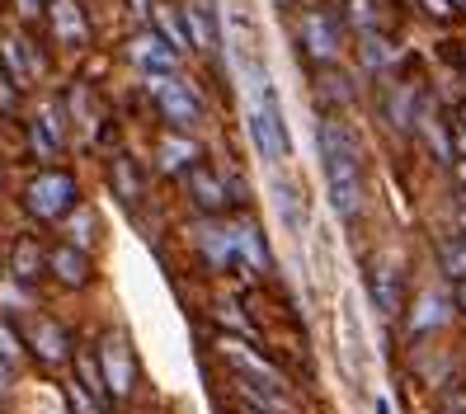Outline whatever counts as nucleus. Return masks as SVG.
I'll use <instances>...</instances> for the list:
<instances>
[{
  "label": "nucleus",
  "instance_id": "17",
  "mask_svg": "<svg viewBox=\"0 0 466 414\" xmlns=\"http://www.w3.org/2000/svg\"><path fill=\"white\" fill-rule=\"evenodd\" d=\"M236 255L240 264L250 268V273H268L273 268V255H268V245H264V231L255 222H240L236 227Z\"/></svg>",
  "mask_w": 466,
  "mask_h": 414
},
{
  "label": "nucleus",
  "instance_id": "29",
  "mask_svg": "<svg viewBox=\"0 0 466 414\" xmlns=\"http://www.w3.org/2000/svg\"><path fill=\"white\" fill-rule=\"evenodd\" d=\"M0 358H5V363H19V358H24V348H19V339H15L10 325H0Z\"/></svg>",
  "mask_w": 466,
  "mask_h": 414
},
{
  "label": "nucleus",
  "instance_id": "19",
  "mask_svg": "<svg viewBox=\"0 0 466 414\" xmlns=\"http://www.w3.org/2000/svg\"><path fill=\"white\" fill-rule=\"evenodd\" d=\"M339 344H344V358H349V372H359L368 368V348H363V325L359 316H353V307L344 301V311H339Z\"/></svg>",
  "mask_w": 466,
  "mask_h": 414
},
{
  "label": "nucleus",
  "instance_id": "36",
  "mask_svg": "<svg viewBox=\"0 0 466 414\" xmlns=\"http://www.w3.org/2000/svg\"><path fill=\"white\" fill-rule=\"evenodd\" d=\"M19 10H24V15H34V10H38V0H19Z\"/></svg>",
  "mask_w": 466,
  "mask_h": 414
},
{
  "label": "nucleus",
  "instance_id": "27",
  "mask_svg": "<svg viewBox=\"0 0 466 414\" xmlns=\"http://www.w3.org/2000/svg\"><path fill=\"white\" fill-rule=\"evenodd\" d=\"M387 57H391L387 38H381V34H363V62L368 66H387Z\"/></svg>",
  "mask_w": 466,
  "mask_h": 414
},
{
  "label": "nucleus",
  "instance_id": "34",
  "mask_svg": "<svg viewBox=\"0 0 466 414\" xmlns=\"http://www.w3.org/2000/svg\"><path fill=\"white\" fill-rule=\"evenodd\" d=\"M132 10L137 15H151V0H132Z\"/></svg>",
  "mask_w": 466,
  "mask_h": 414
},
{
  "label": "nucleus",
  "instance_id": "1",
  "mask_svg": "<svg viewBox=\"0 0 466 414\" xmlns=\"http://www.w3.org/2000/svg\"><path fill=\"white\" fill-rule=\"evenodd\" d=\"M320 165H325V184H330V203L339 217H359L363 212V156H359V136H353L339 118H320Z\"/></svg>",
  "mask_w": 466,
  "mask_h": 414
},
{
  "label": "nucleus",
  "instance_id": "7",
  "mask_svg": "<svg viewBox=\"0 0 466 414\" xmlns=\"http://www.w3.org/2000/svg\"><path fill=\"white\" fill-rule=\"evenodd\" d=\"M127 57L142 66L147 76H175V66H179V52L160 38L156 29H142V34H132L127 38Z\"/></svg>",
  "mask_w": 466,
  "mask_h": 414
},
{
  "label": "nucleus",
  "instance_id": "12",
  "mask_svg": "<svg viewBox=\"0 0 466 414\" xmlns=\"http://www.w3.org/2000/svg\"><path fill=\"white\" fill-rule=\"evenodd\" d=\"M47 268H52V278H57L62 288H86L95 278L90 255L80 250V245H62V250H52L47 255Z\"/></svg>",
  "mask_w": 466,
  "mask_h": 414
},
{
  "label": "nucleus",
  "instance_id": "8",
  "mask_svg": "<svg viewBox=\"0 0 466 414\" xmlns=\"http://www.w3.org/2000/svg\"><path fill=\"white\" fill-rule=\"evenodd\" d=\"M368 292H372V307L381 316H396L400 311V301H405V283H400V268L396 264H372L368 268Z\"/></svg>",
  "mask_w": 466,
  "mask_h": 414
},
{
  "label": "nucleus",
  "instance_id": "14",
  "mask_svg": "<svg viewBox=\"0 0 466 414\" xmlns=\"http://www.w3.org/2000/svg\"><path fill=\"white\" fill-rule=\"evenodd\" d=\"M156 151H160L156 156L160 170H170V175H188L198 165V146H194V136H188V132H166Z\"/></svg>",
  "mask_w": 466,
  "mask_h": 414
},
{
  "label": "nucleus",
  "instance_id": "40",
  "mask_svg": "<svg viewBox=\"0 0 466 414\" xmlns=\"http://www.w3.org/2000/svg\"><path fill=\"white\" fill-rule=\"evenodd\" d=\"M457 123H461V127H466V104H461V118H457Z\"/></svg>",
  "mask_w": 466,
  "mask_h": 414
},
{
  "label": "nucleus",
  "instance_id": "10",
  "mask_svg": "<svg viewBox=\"0 0 466 414\" xmlns=\"http://www.w3.org/2000/svg\"><path fill=\"white\" fill-rule=\"evenodd\" d=\"M198 250H203L208 268L231 273L240 264V255H236V227H203L198 231Z\"/></svg>",
  "mask_w": 466,
  "mask_h": 414
},
{
  "label": "nucleus",
  "instance_id": "2",
  "mask_svg": "<svg viewBox=\"0 0 466 414\" xmlns=\"http://www.w3.org/2000/svg\"><path fill=\"white\" fill-rule=\"evenodd\" d=\"M250 142L264 160H288L292 156V142H288V118H283V104H279V90H273L268 71H259L250 80Z\"/></svg>",
  "mask_w": 466,
  "mask_h": 414
},
{
  "label": "nucleus",
  "instance_id": "13",
  "mask_svg": "<svg viewBox=\"0 0 466 414\" xmlns=\"http://www.w3.org/2000/svg\"><path fill=\"white\" fill-rule=\"evenodd\" d=\"M273 207H279L283 227L292 236H307L311 231V207H307V193H301L297 184H273Z\"/></svg>",
  "mask_w": 466,
  "mask_h": 414
},
{
  "label": "nucleus",
  "instance_id": "37",
  "mask_svg": "<svg viewBox=\"0 0 466 414\" xmlns=\"http://www.w3.org/2000/svg\"><path fill=\"white\" fill-rule=\"evenodd\" d=\"M457 307L466 311V283H457Z\"/></svg>",
  "mask_w": 466,
  "mask_h": 414
},
{
  "label": "nucleus",
  "instance_id": "3",
  "mask_svg": "<svg viewBox=\"0 0 466 414\" xmlns=\"http://www.w3.org/2000/svg\"><path fill=\"white\" fill-rule=\"evenodd\" d=\"M147 90L156 95V108H160V118H166L170 127H194V123L203 118V104H198L194 90H188V80L147 76Z\"/></svg>",
  "mask_w": 466,
  "mask_h": 414
},
{
  "label": "nucleus",
  "instance_id": "32",
  "mask_svg": "<svg viewBox=\"0 0 466 414\" xmlns=\"http://www.w3.org/2000/svg\"><path fill=\"white\" fill-rule=\"evenodd\" d=\"M443 414H466V400H461V396H457V400H448V409H443Z\"/></svg>",
  "mask_w": 466,
  "mask_h": 414
},
{
  "label": "nucleus",
  "instance_id": "28",
  "mask_svg": "<svg viewBox=\"0 0 466 414\" xmlns=\"http://www.w3.org/2000/svg\"><path fill=\"white\" fill-rule=\"evenodd\" d=\"M349 15H353V24H359L363 34H377V10H372V0H349Z\"/></svg>",
  "mask_w": 466,
  "mask_h": 414
},
{
  "label": "nucleus",
  "instance_id": "30",
  "mask_svg": "<svg viewBox=\"0 0 466 414\" xmlns=\"http://www.w3.org/2000/svg\"><path fill=\"white\" fill-rule=\"evenodd\" d=\"M66 396H71V405H76V414H104V405H95V400H90L86 391H80V386H76V381L66 386Z\"/></svg>",
  "mask_w": 466,
  "mask_h": 414
},
{
  "label": "nucleus",
  "instance_id": "25",
  "mask_svg": "<svg viewBox=\"0 0 466 414\" xmlns=\"http://www.w3.org/2000/svg\"><path fill=\"white\" fill-rule=\"evenodd\" d=\"M29 142H34V151H38L43 160H52V156H62V142H57V136H52V132H47V127H43L38 118L29 123Z\"/></svg>",
  "mask_w": 466,
  "mask_h": 414
},
{
  "label": "nucleus",
  "instance_id": "6",
  "mask_svg": "<svg viewBox=\"0 0 466 414\" xmlns=\"http://www.w3.org/2000/svg\"><path fill=\"white\" fill-rule=\"evenodd\" d=\"M297 38L301 47H307V57L320 62V66H330L339 57V24L325 15V10H307L297 19Z\"/></svg>",
  "mask_w": 466,
  "mask_h": 414
},
{
  "label": "nucleus",
  "instance_id": "18",
  "mask_svg": "<svg viewBox=\"0 0 466 414\" xmlns=\"http://www.w3.org/2000/svg\"><path fill=\"white\" fill-rule=\"evenodd\" d=\"M43 268H47V255L38 250V240H34V236L15 240V250H10V273H15V283H24V288L38 283Z\"/></svg>",
  "mask_w": 466,
  "mask_h": 414
},
{
  "label": "nucleus",
  "instance_id": "4",
  "mask_svg": "<svg viewBox=\"0 0 466 414\" xmlns=\"http://www.w3.org/2000/svg\"><path fill=\"white\" fill-rule=\"evenodd\" d=\"M95 363H99V377H104V386H108V396L123 400V396L132 391V381H137V358H132V344H127L123 329L104 335Z\"/></svg>",
  "mask_w": 466,
  "mask_h": 414
},
{
  "label": "nucleus",
  "instance_id": "9",
  "mask_svg": "<svg viewBox=\"0 0 466 414\" xmlns=\"http://www.w3.org/2000/svg\"><path fill=\"white\" fill-rule=\"evenodd\" d=\"M0 66H5V80H10V86H34V76L43 71L38 57H34V47L24 43L19 34L0 38Z\"/></svg>",
  "mask_w": 466,
  "mask_h": 414
},
{
  "label": "nucleus",
  "instance_id": "21",
  "mask_svg": "<svg viewBox=\"0 0 466 414\" xmlns=\"http://www.w3.org/2000/svg\"><path fill=\"white\" fill-rule=\"evenodd\" d=\"M438 264L452 283H466V240L461 236H443L438 240Z\"/></svg>",
  "mask_w": 466,
  "mask_h": 414
},
{
  "label": "nucleus",
  "instance_id": "22",
  "mask_svg": "<svg viewBox=\"0 0 466 414\" xmlns=\"http://www.w3.org/2000/svg\"><path fill=\"white\" fill-rule=\"evenodd\" d=\"M443 320H448V301L438 297V292H424V297H420V311H415V320H410V329H420V335H424V329L443 325Z\"/></svg>",
  "mask_w": 466,
  "mask_h": 414
},
{
  "label": "nucleus",
  "instance_id": "5",
  "mask_svg": "<svg viewBox=\"0 0 466 414\" xmlns=\"http://www.w3.org/2000/svg\"><path fill=\"white\" fill-rule=\"evenodd\" d=\"M24 203H29V212L38 217V222H52V217H62L76 203V179L66 170H43L29 184V193H24Z\"/></svg>",
  "mask_w": 466,
  "mask_h": 414
},
{
  "label": "nucleus",
  "instance_id": "33",
  "mask_svg": "<svg viewBox=\"0 0 466 414\" xmlns=\"http://www.w3.org/2000/svg\"><path fill=\"white\" fill-rule=\"evenodd\" d=\"M457 231H461V240H466V203L457 207Z\"/></svg>",
  "mask_w": 466,
  "mask_h": 414
},
{
  "label": "nucleus",
  "instance_id": "38",
  "mask_svg": "<svg viewBox=\"0 0 466 414\" xmlns=\"http://www.w3.org/2000/svg\"><path fill=\"white\" fill-rule=\"evenodd\" d=\"M448 5H452V10H457V5H461V10H466V0H448Z\"/></svg>",
  "mask_w": 466,
  "mask_h": 414
},
{
  "label": "nucleus",
  "instance_id": "23",
  "mask_svg": "<svg viewBox=\"0 0 466 414\" xmlns=\"http://www.w3.org/2000/svg\"><path fill=\"white\" fill-rule=\"evenodd\" d=\"M156 10V24H160V38H166L175 52H184L188 47V34H184V19L170 10V5H151Z\"/></svg>",
  "mask_w": 466,
  "mask_h": 414
},
{
  "label": "nucleus",
  "instance_id": "41",
  "mask_svg": "<svg viewBox=\"0 0 466 414\" xmlns=\"http://www.w3.org/2000/svg\"><path fill=\"white\" fill-rule=\"evenodd\" d=\"M0 80H5V66H0Z\"/></svg>",
  "mask_w": 466,
  "mask_h": 414
},
{
  "label": "nucleus",
  "instance_id": "11",
  "mask_svg": "<svg viewBox=\"0 0 466 414\" xmlns=\"http://www.w3.org/2000/svg\"><path fill=\"white\" fill-rule=\"evenodd\" d=\"M47 19H52V34H57V43H66V47L90 43L86 10H80L76 0H52V5H47Z\"/></svg>",
  "mask_w": 466,
  "mask_h": 414
},
{
  "label": "nucleus",
  "instance_id": "35",
  "mask_svg": "<svg viewBox=\"0 0 466 414\" xmlns=\"http://www.w3.org/2000/svg\"><path fill=\"white\" fill-rule=\"evenodd\" d=\"M372 414H391V400H387V396H381V400H377V409H372Z\"/></svg>",
  "mask_w": 466,
  "mask_h": 414
},
{
  "label": "nucleus",
  "instance_id": "24",
  "mask_svg": "<svg viewBox=\"0 0 466 414\" xmlns=\"http://www.w3.org/2000/svg\"><path fill=\"white\" fill-rule=\"evenodd\" d=\"M212 316H217V325H227L236 339H240V335H255V320H250V316H240V311L231 307V301H222V307H217Z\"/></svg>",
  "mask_w": 466,
  "mask_h": 414
},
{
  "label": "nucleus",
  "instance_id": "20",
  "mask_svg": "<svg viewBox=\"0 0 466 414\" xmlns=\"http://www.w3.org/2000/svg\"><path fill=\"white\" fill-rule=\"evenodd\" d=\"M184 34H188V47H198V52H212V43H217V29H212V15L198 5V0H194V5H184Z\"/></svg>",
  "mask_w": 466,
  "mask_h": 414
},
{
  "label": "nucleus",
  "instance_id": "31",
  "mask_svg": "<svg viewBox=\"0 0 466 414\" xmlns=\"http://www.w3.org/2000/svg\"><path fill=\"white\" fill-rule=\"evenodd\" d=\"M424 10H429V15H438V19H448V15H452L448 0H424Z\"/></svg>",
  "mask_w": 466,
  "mask_h": 414
},
{
  "label": "nucleus",
  "instance_id": "16",
  "mask_svg": "<svg viewBox=\"0 0 466 414\" xmlns=\"http://www.w3.org/2000/svg\"><path fill=\"white\" fill-rule=\"evenodd\" d=\"M29 344H34V353L43 358V363H62L66 358V329L57 320H47V316H34L29 320Z\"/></svg>",
  "mask_w": 466,
  "mask_h": 414
},
{
  "label": "nucleus",
  "instance_id": "15",
  "mask_svg": "<svg viewBox=\"0 0 466 414\" xmlns=\"http://www.w3.org/2000/svg\"><path fill=\"white\" fill-rule=\"evenodd\" d=\"M188 193H194V203H198L203 212H227V203H231L227 179H217L212 170H203V165H194V170H188Z\"/></svg>",
  "mask_w": 466,
  "mask_h": 414
},
{
  "label": "nucleus",
  "instance_id": "39",
  "mask_svg": "<svg viewBox=\"0 0 466 414\" xmlns=\"http://www.w3.org/2000/svg\"><path fill=\"white\" fill-rule=\"evenodd\" d=\"M240 414H259V409H250V405H240Z\"/></svg>",
  "mask_w": 466,
  "mask_h": 414
},
{
  "label": "nucleus",
  "instance_id": "26",
  "mask_svg": "<svg viewBox=\"0 0 466 414\" xmlns=\"http://www.w3.org/2000/svg\"><path fill=\"white\" fill-rule=\"evenodd\" d=\"M114 179H118V193H123V203H137V193H142V184H137V170H132V160H114Z\"/></svg>",
  "mask_w": 466,
  "mask_h": 414
}]
</instances>
